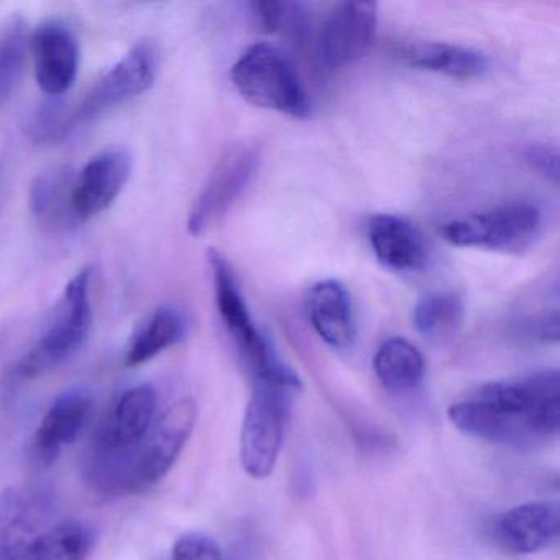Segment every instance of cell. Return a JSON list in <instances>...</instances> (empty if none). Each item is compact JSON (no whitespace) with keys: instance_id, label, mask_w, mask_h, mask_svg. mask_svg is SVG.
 <instances>
[{"instance_id":"1","label":"cell","mask_w":560,"mask_h":560,"mask_svg":"<svg viewBox=\"0 0 560 560\" xmlns=\"http://www.w3.org/2000/svg\"><path fill=\"white\" fill-rule=\"evenodd\" d=\"M452 425L470 438L529 447L559 432L560 376L557 370L514 382L488 383L447 411Z\"/></svg>"},{"instance_id":"2","label":"cell","mask_w":560,"mask_h":560,"mask_svg":"<svg viewBox=\"0 0 560 560\" xmlns=\"http://www.w3.org/2000/svg\"><path fill=\"white\" fill-rule=\"evenodd\" d=\"M232 83L248 103L287 116H310V101L290 58L261 42L252 45L235 61L231 71Z\"/></svg>"},{"instance_id":"3","label":"cell","mask_w":560,"mask_h":560,"mask_svg":"<svg viewBox=\"0 0 560 560\" xmlns=\"http://www.w3.org/2000/svg\"><path fill=\"white\" fill-rule=\"evenodd\" d=\"M208 260L212 271V281H214L215 304H218L222 323L237 343L242 355L247 360L255 380L301 385L296 373L283 365L281 360L275 355L270 343L261 336L257 324L252 319L250 311L242 296L234 271L224 255L211 248L208 252Z\"/></svg>"},{"instance_id":"4","label":"cell","mask_w":560,"mask_h":560,"mask_svg":"<svg viewBox=\"0 0 560 560\" xmlns=\"http://www.w3.org/2000/svg\"><path fill=\"white\" fill-rule=\"evenodd\" d=\"M91 280L93 270L90 267L71 278L65 288L54 324L15 366L14 373L19 378L45 375L67 362L84 346L93 326Z\"/></svg>"},{"instance_id":"5","label":"cell","mask_w":560,"mask_h":560,"mask_svg":"<svg viewBox=\"0 0 560 560\" xmlns=\"http://www.w3.org/2000/svg\"><path fill=\"white\" fill-rule=\"evenodd\" d=\"M298 389L287 383L255 380L241 432V462L248 477L264 480L273 474Z\"/></svg>"},{"instance_id":"6","label":"cell","mask_w":560,"mask_h":560,"mask_svg":"<svg viewBox=\"0 0 560 560\" xmlns=\"http://www.w3.org/2000/svg\"><path fill=\"white\" fill-rule=\"evenodd\" d=\"M542 214L530 202H511L493 211L448 222L442 235L455 247L521 250L539 234Z\"/></svg>"},{"instance_id":"7","label":"cell","mask_w":560,"mask_h":560,"mask_svg":"<svg viewBox=\"0 0 560 560\" xmlns=\"http://www.w3.org/2000/svg\"><path fill=\"white\" fill-rule=\"evenodd\" d=\"M155 51L149 44L137 45L93 84L78 107L70 110L68 136L147 93L155 83Z\"/></svg>"},{"instance_id":"8","label":"cell","mask_w":560,"mask_h":560,"mask_svg":"<svg viewBox=\"0 0 560 560\" xmlns=\"http://www.w3.org/2000/svg\"><path fill=\"white\" fill-rule=\"evenodd\" d=\"M198 419L195 399H179L152 425L130 458V488L150 487L168 475Z\"/></svg>"},{"instance_id":"9","label":"cell","mask_w":560,"mask_h":560,"mask_svg":"<svg viewBox=\"0 0 560 560\" xmlns=\"http://www.w3.org/2000/svg\"><path fill=\"white\" fill-rule=\"evenodd\" d=\"M258 163L260 152L247 143L234 147L219 160L189 212L188 232L192 237H199L221 221L254 178Z\"/></svg>"},{"instance_id":"10","label":"cell","mask_w":560,"mask_h":560,"mask_svg":"<svg viewBox=\"0 0 560 560\" xmlns=\"http://www.w3.org/2000/svg\"><path fill=\"white\" fill-rule=\"evenodd\" d=\"M378 24L375 2H343L337 5L319 32L320 63L337 70L359 60L372 45Z\"/></svg>"},{"instance_id":"11","label":"cell","mask_w":560,"mask_h":560,"mask_svg":"<svg viewBox=\"0 0 560 560\" xmlns=\"http://www.w3.org/2000/svg\"><path fill=\"white\" fill-rule=\"evenodd\" d=\"M32 54L38 86L48 96H63L73 88L80 70V44L67 24H42L32 37Z\"/></svg>"},{"instance_id":"12","label":"cell","mask_w":560,"mask_h":560,"mask_svg":"<svg viewBox=\"0 0 560 560\" xmlns=\"http://www.w3.org/2000/svg\"><path fill=\"white\" fill-rule=\"evenodd\" d=\"M132 175V155L110 149L93 156L74 182L73 208L80 222L101 214L119 198Z\"/></svg>"},{"instance_id":"13","label":"cell","mask_w":560,"mask_h":560,"mask_svg":"<svg viewBox=\"0 0 560 560\" xmlns=\"http://www.w3.org/2000/svg\"><path fill=\"white\" fill-rule=\"evenodd\" d=\"M0 537V560H86L94 547L93 530L80 521H63L37 536Z\"/></svg>"},{"instance_id":"14","label":"cell","mask_w":560,"mask_h":560,"mask_svg":"<svg viewBox=\"0 0 560 560\" xmlns=\"http://www.w3.org/2000/svg\"><path fill=\"white\" fill-rule=\"evenodd\" d=\"M559 523L557 503L530 501L498 517L493 527L494 539L508 552H539L556 542Z\"/></svg>"},{"instance_id":"15","label":"cell","mask_w":560,"mask_h":560,"mask_svg":"<svg viewBox=\"0 0 560 560\" xmlns=\"http://www.w3.org/2000/svg\"><path fill=\"white\" fill-rule=\"evenodd\" d=\"M93 416V398L81 389L63 393L45 412L34 439L38 464L57 462L67 445L73 444Z\"/></svg>"},{"instance_id":"16","label":"cell","mask_w":560,"mask_h":560,"mask_svg":"<svg viewBox=\"0 0 560 560\" xmlns=\"http://www.w3.org/2000/svg\"><path fill=\"white\" fill-rule=\"evenodd\" d=\"M366 234L373 254L389 270L415 271L424 267L428 258L424 238L406 219L392 214L373 215Z\"/></svg>"},{"instance_id":"17","label":"cell","mask_w":560,"mask_h":560,"mask_svg":"<svg viewBox=\"0 0 560 560\" xmlns=\"http://www.w3.org/2000/svg\"><path fill=\"white\" fill-rule=\"evenodd\" d=\"M307 316L320 339L336 349H347L355 339L352 300L336 280L319 281L307 294Z\"/></svg>"},{"instance_id":"18","label":"cell","mask_w":560,"mask_h":560,"mask_svg":"<svg viewBox=\"0 0 560 560\" xmlns=\"http://www.w3.org/2000/svg\"><path fill=\"white\" fill-rule=\"evenodd\" d=\"M73 173L55 168L42 173L31 189V209L37 221L50 231H70L80 224L73 208Z\"/></svg>"},{"instance_id":"19","label":"cell","mask_w":560,"mask_h":560,"mask_svg":"<svg viewBox=\"0 0 560 560\" xmlns=\"http://www.w3.org/2000/svg\"><path fill=\"white\" fill-rule=\"evenodd\" d=\"M399 57L412 68L460 80L481 77L488 68L483 54L460 45L411 44L399 50Z\"/></svg>"},{"instance_id":"20","label":"cell","mask_w":560,"mask_h":560,"mask_svg":"<svg viewBox=\"0 0 560 560\" xmlns=\"http://www.w3.org/2000/svg\"><path fill=\"white\" fill-rule=\"evenodd\" d=\"M373 370L388 392H411L424 378V357L409 340L392 337L376 350Z\"/></svg>"},{"instance_id":"21","label":"cell","mask_w":560,"mask_h":560,"mask_svg":"<svg viewBox=\"0 0 560 560\" xmlns=\"http://www.w3.org/2000/svg\"><path fill=\"white\" fill-rule=\"evenodd\" d=\"M188 334V320L182 311L162 306L147 320L126 353L127 366H139L159 357L165 350L178 346Z\"/></svg>"},{"instance_id":"22","label":"cell","mask_w":560,"mask_h":560,"mask_svg":"<svg viewBox=\"0 0 560 560\" xmlns=\"http://www.w3.org/2000/svg\"><path fill=\"white\" fill-rule=\"evenodd\" d=\"M465 306L454 291H431L416 303L412 323L425 339L452 336L464 320Z\"/></svg>"},{"instance_id":"23","label":"cell","mask_w":560,"mask_h":560,"mask_svg":"<svg viewBox=\"0 0 560 560\" xmlns=\"http://www.w3.org/2000/svg\"><path fill=\"white\" fill-rule=\"evenodd\" d=\"M28 31L22 19L0 28V106L19 90L28 55Z\"/></svg>"},{"instance_id":"24","label":"cell","mask_w":560,"mask_h":560,"mask_svg":"<svg viewBox=\"0 0 560 560\" xmlns=\"http://www.w3.org/2000/svg\"><path fill=\"white\" fill-rule=\"evenodd\" d=\"M254 15L258 24L267 32H284V34H296L303 25V11L300 4L294 2H254L252 4Z\"/></svg>"},{"instance_id":"25","label":"cell","mask_w":560,"mask_h":560,"mask_svg":"<svg viewBox=\"0 0 560 560\" xmlns=\"http://www.w3.org/2000/svg\"><path fill=\"white\" fill-rule=\"evenodd\" d=\"M173 560H224L221 546L201 533H188L173 546Z\"/></svg>"},{"instance_id":"26","label":"cell","mask_w":560,"mask_h":560,"mask_svg":"<svg viewBox=\"0 0 560 560\" xmlns=\"http://www.w3.org/2000/svg\"><path fill=\"white\" fill-rule=\"evenodd\" d=\"M526 159L533 165V168L542 173L550 182L557 183V178H559V159H557L556 150H550L549 147H530Z\"/></svg>"},{"instance_id":"27","label":"cell","mask_w":560,"mask_h":560,"mask_svg":"<svg viewBox=\"0 0 560 560\" xmlns=\"http://www.w3.org/2000/svg\"><path fill=\"white\" fill-rule=\"evenodd\" d=\"M527 336L542 342H557L559 340V313L542 314V316L530 319L526 326Z\"/></svg>"}]
</instances>
